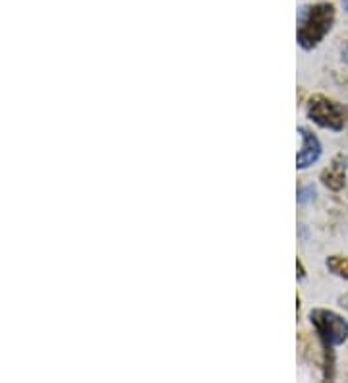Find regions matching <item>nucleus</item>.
<instances>
[{
    "label": "nucleus",
    "instance_id": "obj_1",
    "mask_svg": "<svg viewBox=\"0 0 348 383\" xmlns=\"http://www.w3.org/2000/svg\"><path fill=\"white\" fill-rule=\"evenodd\" d=\"M310 323L323 348V377H335V348L344 345L348 339V320L341 313L325 308H313L310 312Z\"/></svg>",
    "mask_w": 348,
    "mask_h": 383
},
{
    "label": "nucleus",
    "instance_id": "obj_2",
    "mask_svg": "<svg viewBox=\"0 0 348 383\" xmlns=\"http://www.w3.org/2000/svg\"><path fill=\"white\" fill-rule=\"evenodd\" d=\"M333 23L335 6L331 2H320L302 8L298 16L296 41L304 50H313L333 29Z\"/></svg>",
    "mask_w": 348,
    "mask_h": 383
},
{
    "label": "nucleus",
    "instance_id": "obj_3",
    "mask_svg": "<svg viewBox=\"0 0 348 383\" xmlns=\"http://www.w3.org/2000/svg\"><path fill=\"white\" fill-rule=\"evenodd\" d=\"M306 117L313 124H317L323 130H331V132H342L344 124H347V109L341 103H337L321 93L310 97L306 104Z\"/></svg>",
    "mask_w": 348,
    "mask_h": 383
},
{
    "label": "nucleus",
    "instance_id": "obj_4",
    "mask_svg": "<svg viewBox=\"0 0 348 383\" xmlns=\"http://www.w3.org/2000/svg\"><path fill=\"white\" fill-rule=\"evenodd\" d=\"M298 136L302 139V147H300L298 155H296V168L306 171V168L313 167L321 159L323 146H321L320 138L306 126H298Z\"/></svg>",
    "mask_w": 348,
    "mask_h": 383
},
{
    "label": "nucleus",
    "instance_id": "obj_5",
    "mask_svg": "<svg viewBox=\"0 0 348 383\" xmlns=\"http://www.w3.org/2000/svg\"><path fill=\"white\" fill-rule=\"evenodd\" d=\"M320 180L331 192H341L347 186V157L342 153L335 155L329 167L321 171Z\"/></svg>",
    "mask_w": 348,
    "mask_h": 383
},
{
    "label": "nucleus",
    "instance_id": "obj_6",
    "mask_svg": "<svg viewBox=\"0 0 348 383\" xmlns=\"http://www.w3.org/2000/svg\"><path fill=\"white\" fill-rule=\"evenodd\" d=\"M325 267L329 269V273L348 281V258L344 256H329L325 259Z\"/></svg>",
    "mask_w": 348,
    "mask_h": 383
},
{
    "label": "nucleus",
    "instance_id": "obj_7",
    "mask_svg": "<svg viewBox=\"0 0 348 383\" xmlns=\"http://www.w3.org/2000/svg\"><path fill=\"white\" fill-rule=\"evenodd\" d=\"M313 198H315V186L308 184V186H302V188L298 190L296 202H298V205H308L310 202H313Z\"/></svg>",
    "mask_w": 348,
    "mask_h": 383
},
{
    "label": "nucleus",
    "instance_id": "obj_8",
    "mask_svg": "<svg viewBox=\"0 0 348 383\" xmlns=\"http://www.w3.org/2000/svg\"><path fill=\"white\" fill-rule=\"evenodd\" d=\"M296 279H298V281H304V279H306V269H304V265H302V261H300V259H296Z\"/></svg>",
    "mask_w": 348,
    "mask_h": 383
},
{
    "label": "nucleus",
    "instance_id": "obj_9",
    "mask_svg": "<svg viewBox=\"0 0 348 383\" xmlns=\"http://www.w3.org/2000/svg\"><path fill=\"white\" fill-rule=\"evenodd\" d=\"M341 60L344 64H348V41H344L341 45Z\"/></svg>",
    "mask_w": 348,
    "mask_h": 383
},
{
    "label": "nucleus",
    "instance_id": "obj_10",
    "mask_svg": "<svg viewBox=\"0 0 348 383\" xmlns=\"http://www.w3.org/2000/svg\"><path fill=\"white\" fill-rule=\"evenodd\" d=\"M344 10H347V12H348V0H344Z\"/></svg>",
    "mask_w": 348,
    "mask_h": 383
}]
</instances>
